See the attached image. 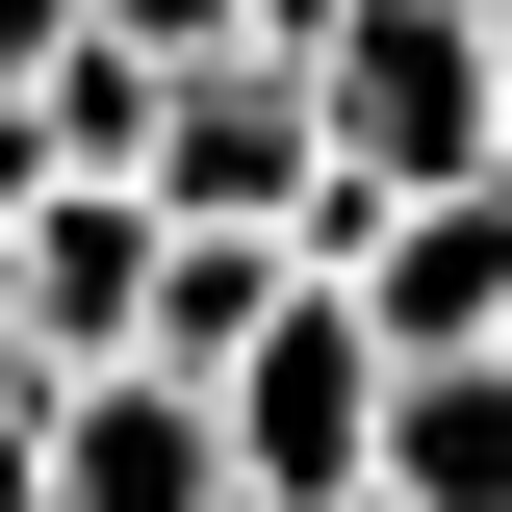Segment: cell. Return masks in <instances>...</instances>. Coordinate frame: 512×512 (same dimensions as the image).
Segmentation results:
<instances>
[{
	"label": "cell",
	"mask_w": 512,
	"mask_h": 512,
	"mask_svg": "<svg viewBox=\"0 0 512 512\" xmlns=\"http://www.w3.org/2000/svg\"><path fill=\"white\" fill-rule=\"evenodd\" d=\"M487 359H512V333H487Z\"/></svg>",
	"instance_id": "obj_12"
},
{
	"label": "cell",
	"mask_w": 512,
	"mask_h": 512,
	"mask_svg": "<svg viewBox=\"0 0 512 512\" xmlns=\"http://www.w3.org/2000/svg\"><path fill=\"white\" fill-rule=\"evenodd\" d=\"M128 180L180 205V231H308V180H333V128H308V52H180L154 77V154H128Z\"/></svg>",
	"instance_id": "obj_3"
},
{
	"label": "cell",
	"mask_w": 512,
	"mask_h": 512,
	"mask_svg": "<svg viewBox=\"0 0 512 512\" xmlns=\"http://www.w3.org/2000/svg\"><path fill=\"white\" fill-rule=\"evenodd\" d=\"M384 512H512V359L461 333V359H384V436H359Z\"/></svg>",
	"instance_id": "obj_6"
},
{
	"label": "cell",
	"mask_w": 512,
	"mask_h": 512,
	"mask_svg": "<svg viewBox=\"0 0 512 512\" xmlns=\"http://www.w3.org/2000/svg\"><path fill=\"white\" fill-rule=\"evenodd\" d=\"M359 512H384V487H359Z\"/></svg>",
	"instance_id": "obj_13"
},
{
	"label": "cell",
	"mask_w": 512,
	"mask_h": 512,
	"mask_svg": "<svg viewBox=\"0 0 512 512\" xmlns=\"http://www.w3.org/2000/svg\"><path fill=\"white\" fill-rule=\"evenodd\" d=\"M103 26H128V52H231L256 0H103Z\"/></svg>",
	"instance_id": "obj_8"
},
{
	"label": "cell",
	"mask_w": 512,
	"mask_h": 512,
	"mask_svg": "<svg viewBox=\"0 0 512 512\" xmlns=\"http://www.w3.org/2000/svg\"><path fill=\"white\" fill-rule=\"evenodd\" d=\"M26 436H52V410H0V512H52V461H26Z\"/></svg>",
	"instance_id": "obj_11"
},
{
	"label": "cell",
	"mask_w": 512,
	"mask_h": 512,
	"mask_svg": "<svg viewBox=\"0 0 512 512\" xmlns=\"http://www.w3.org/2000/svg\"><path fill=\"white\" fill-rule=\"evenodd\" d=\"M0 410H52V333H26V282H0Z\"/></svg>",
	"instance_id": "obj_10"
},
{
	"label": "cell",
	"mask_w": 512,
	"mask_h": 512,
	"mask_svg": "<svg viewBox=\"0 0 512 512\" xmlns=\"http://www.w3.org/2000/svg\"><path fill=\"white\" fill-rule=\"evenodd\" d=\"M26 180H52V103H26V77H0V205H26Z\"/></svg>",
	"instance_id": "obj_9"
},
{
	"label": "cell",
	"mask_w": 512,
	"mask_h": 512,
	"mask_svg": "<svg viewBox=\"0 0 512 512\" xmlns=\"http://www.w3.org/2000/svg\"><path fill=\"white\" fill-rule=\"evenodd\" d=\"M487 52H512V0H308L333 180H487Z\"/></svg>",
	"instance_id": "obj_1"
},
{
	"label": "cell",
	"mask_w": 512,
	"mask_h": 512,
	"mask_svg": "<svg viewBox=\"0 0 512 512\" xmlns=\"http://www.w3.org/2000/svg\"><path fill=\"white\" fill-rule=\"evenodd\" d=\"M26 461H52V512H231V436H205L180 359H77Z\"/></svg>",
	"instance_id": "obj_5"
},
{
	"label": "cell",
	"mask_w": 512,
	"mask_h": 512,
	"mask_svg": "<svg viewBox=\"0 0 512 512\" xmlns=\"http://www.w3.org/2000/svg\"><path fill=\"white\" fill-rule=\"evenodd\" d=\"M205 436H231V512H359V436H384V333L333 308V282H282V308L205 359Z\"/></svg>",
	"instance_id": "obj_2"
},
{
	"label": "cell",
	"mask_w": 512,
	"mask_h": 512,
	"mask_svg": "<svg viewBox=\"0 0 512 512\" xmlns=\"http://www.w3.org/2000/svg\"><path fill=\"white\" fill-rule=\"evenodd\" d=\"M282 282H308L282 231H180V205H154V333H128V359H180V384H205L256 308H282Z\"/></svg>",
	"instance_id": "obj_7"
},
{
	"label": "cell",
	"mask_w": 512,
	"mask_h": 512,
	"mask_svg": "<svg viewBox=\"0 0 512 512\" xmlns=\"http://www.w3.org/2000/svg\"><path fill=\"white\" fill-rule=\"evenodd\" d=\"M0 282H26V333H52V384H77V359H128V333H154V180H103V154H52V180L0 205Z\"/></svg>",
	"instance_id": "obj_4"
}]
</instances>
